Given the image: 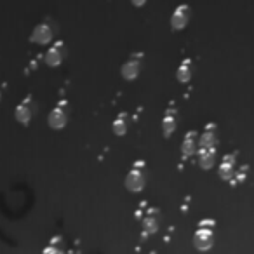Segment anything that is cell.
I'll list each match as a JSON object with an SVG mask.
<instances>
[{
    "label": "cell",
    "instance_id": "obj_16",
    "mask_svg": "<svg viewBox=\"0 0 254 254\" xmlns=\"http://www.w3.org/2000/svg\"><path fill=\"white\" fill-rule=\"evenodd\" d=\"M235 162H237V153H228L223 157L221 164H219V176L223 180H230L235 173Z\"/></svg>",
    "mask_w": 254,
    "mask_h": 254
},
{
    "label": "cell",
    "instance_id": "obj_18",
    "mask_svg": "<svg viewBox=\"0 0 254 254\" xmlns=\"http://www.w3.org/2000/svg\"><path fill=\"white\" fill-rule=\"evenodd\" d=\"M131 2L134 7H143V5L146 4V0H131Z\"/></svg>",
    "mask_w": 254,
    "mask_h": 254
},
{
    "label": "cell",
    "instance_id": "obj_9",
    "mask_svg": "<svg viewBox=\"0 0 254 254\" xmlns=\"http://www.w3.org/2000/svg\"><path fill=\"white\" fill-rule=\"evenodd\" d=\"M190 16H191V11L187 4L178 5V7L174 9L173 16H171V26H173V30H183L185 26L188 25V21H190Z\"/></svg>",
    "mask_w": 254,
    "mask_h": 254
},
{
    "label": "cell",
    "instance_id": "obj_11",
    "mask_svg": "<svg viewBox=\"0 0 254 254\" xmlns=\"http://www.w3.org/2000/svg\"><path fill=\"white\" fill-rule=\"evenodd\" d=\"M141 223H143L145 233H155L160 225V211L155 207H148V211H146L145 216H143Z\"/></svg>",
    "mask_w": 254,
    "mask_h": 254
},
{
    "label": "cell",
    "instance_id": "obj_4",
    "mask_svg": "<svg viewBox=\"0 0 254 254\" xmlns=\"http://www.w3.org/2000/svg\"><path fill=\"white\" fill-rule=\"evenodd\" d=\"M143 60H145V54L143 53H132L131 56L127 58V61L120 68V75H122L124 80H136L141 73Z\"/></svg>",
    "mask_w": 254,
    "mask_h": 254
},
{
    "label": "cell",
    "instance_id": "obj_13",
    "mask_svg": "<svg viewBox=\"0 0 254 254\" xmlns=\"http://www.w3.org/2000/svg\"><path fill=\"white\" fill-rule=\"evenodd\" d=\"M218 143V126L214 122L207 124L204 132L198 138V146H216Z\"/></svg>",
    "mask_w": 254,
    "mask_h": 254
},
{
    "label": "cell",
    "instance_id": "obj_17",
    "mask_svg": "<svg viewBox=\"0 0 254 254\" xmlns=\"http://www.w3.org/2000/svg\"><path fill=\"white\" fill-rule=\"evenodd\" d=\"M191 77H193V61H191L190 58H185L180 66H178L176 78L181 84H188V82L191 80Z\"/></svg>",
    "mask_w": 254,
    "mask_h": 254
},
{
    "label": "cell",
    "instance_id": "obj_10",
    "mask_svg": "<svg viewBox=\"0 0 254 254\" xmlns=\"http://www.w3.org/2000/svg\"><path fill=\"white\" fill-rule=\"evenodd\" d=\"M42 254H70L68 240L61 235L53 237V239L49 240V244L42 249Z\"/></svg>",
    "mask_w": 254,
    "mask_h": 254
},
{
    "label": "cell",
    "instance_id": "obj_5",
    "mask_svg": "<svg viewBox=\"0 0 254 254\" xmlns=\"http://www.w3.org/2000/svg\"><path fill=\"white\" fill-rule=\"evenodd\" d=\"M35 113H37V103H35V99H33V96L23 98L21 103H19L14 110L16 120H18L19 124H23V126H30L33 117H35Z\"/></svg>",
    "mask_w": 254,
    "mask_h": 254
},
{
    "label": "cell",
    "instance_id": "obj_14",
    "mask_svg": "<svg viewBox=\"0 0 254 254\" xmlns=\"http://www.w3.org/2000/svg\"><path fill=\"white\" fill-rule=\"evenodd\" d=\"M129 126H131V115L127 112H120L113 120L112 129L115 132V136H126L127 131H129Z\"/></svg>",
    "mask_w": 254,
    "mask_h": 254
},
{
    "label": "cell",
    "instance_id": "obj_3",
    "mask_svg": "<svg viewBox=\"0 0 254 254\" xmlns=\"http://www.w3.org/2000/svg\"><path fill=\"white\" fill-rule=\"evenodd\" d=\"M70 113H71V105L68 99H61L56 106L49 112L47 117V126L53 129V131H61L68 126L70 122Z\"/></svg>",
    "mask_w": 254,
    "mask_h": 254
},
{
    "label": "cell",
    "instance_id": "obj_8",
    "mask_svg": "<svg viewBox=\"0 0 254 254\" xmlns=\"http://www.w3.org/2000/svg\"><path fill=\"white\" fill-rule=\"evenodd\" d=\"M54 37V30L49 23H39V25L33 28L32 35H30V42L39 44V46H46L53 40Z\"/></svg>",
    "mask_w": 254,
    "mask_h": 254
},
{
    "label": "cell",
    "instance_id": "obj_12",
    "mask_svg": "<svg viewBox=\"0 0 254 254\" xmlns=\"http://www.w3.org/2000/svg\"><path fill=\"white\" fill-rule=\"evenodd\" d=\"M198 148V132L197 131H188L183 138V145H181V155L183 159L191 157Z\"/></svg>",
    "mask_w": 254,
    "mask_h": 254
},
{
    "label": "cell",
    "instance_id": "obj_15",
    "mask_svg": "<svg viewBox=\"0 0 254 254\" xmlns=\"http://www.w3.org/2000/svg\"><path fill=\"white\" fill-rule=\"evenodd\" d=\"M216 160V146H198V164L202 169H211Z\"/></svg>",
    "mask_w": 254,
    "mask_h": 254
},
{
    "label": "cell",
    "instance_id": "obj_6",
    "mask_svg": "<svg viewBox=\"0 0 254 254\" xmlns=\"http://www.w3.org/2000/svg\"><path fill=\"white\" fill-rule=\"evenodd\" d=\"M176 126H178V106L174 101H171L169 105H167L166 112H164V117H162L164 138L169 139L171 136L174 134V131H176Z\"/></svg>",
    "mask_w": 254,
    "mask_h": 254
},
{
    "label": "cell",
    "instance_id": "obj_2",
    "mask_svg": "<svg viewBox=\"0 0 254 254\" xmlns=\"http://www.w3.org/2000/svg\"><path fill=\"white\" fill-rule=\"evenodd\" d=\"M214 230H216L214 219H202L193 233V246L198 251L211 249L212 244H214Z\"/></svg>",
    "mask_w": 254,
    "mask_h": 254
},
{
    "label": "cell",
    "instance_id": "obj_7",
    "mask_svg": "<svg viewBox=\"0 0 254 254\" xmlns=\"http://www.w3.org/2000/svg\"><path fill=\"white\" fill-rule=\"evenodd\" d=\"M64 56H66V46H64V42L58 40V42H54L53 46L47 49L46 56H44V61H46L47 66L56 68L63 63Z\"/></svg>",
    "mask_w": 254,
    "mask_h": 254
},
{
    "label": "cell",
    "instance_id": "obj_1",
    "mask_svg": "<svg viewBox=\"0 0 254 254\" xmlns=\"http://www.w3.org/2000/svg\"><path fill=\"white\" fill-rule=\"evenodd\" d=\"M146 178H148V174H146V160H136L132 164L131 171L127 173L126 180H124V187L129 191H132V193H139L145 188Z\"/></svg>",
    "mask_w": 254,
    "mask_h": 254
}]
</instances>
